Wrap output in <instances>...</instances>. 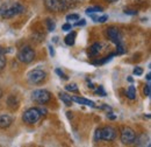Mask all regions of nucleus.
<instances>
[{
	"mask_svg": "<svg viewBox=\"0 0 151 147\" xmlns=\"http://www.w3.org/2000/svg\"><path fill=\"white\" fill-rule=\"evenodd\" d=\"M24 7L18 1H7L0 6V17L2 19H12L24 13Z\"/></svg>",
	"mask_w": 151,
	"mask_h": 147,
	"instance_id": "obj_1",
	"label": "nucleus"
},
{
	"mask_svg": "<svg viewBox=\"0 0 151 147\" xmlns=\"http://www.w3.org/2000/svg\"><path fill=\"white\" fill-rule=\"evenodd\" d=\"M42 116V112L37 108H30L28 110H26L22 114V120L26 123V124H29V125H33V124H36L40 118Z\"/></svg>",
	"mask_w": 151,
	"mask_h": 147,
	"instance_id": "obj_2",
	"label": "nucleus"
},
{
	"mask_svg": "<svg viewBox=\"0 0 151 147\" xmlns=\"http://www.w3.org/2000/svg\"><path fill=\"white\" fill-rule=\"evenodd\" d=\"M32 99L38 104H47L51 99V93L45 89H37L32 92Z\"/></svg>",
	"mask_w": 151,
	"mask_h": 147,
	"instance_id": "obj_3",
	"label": "nucleus"
},
{
	"mask_svg": "<svg viewBox=\"0 0 151 147\" xmlns=\"http://www.w3.org/2000/svg\"><path fill=\"white\" fill-rule=\"evenodd\" d=\"M18 58H19L20 62L28 64V63H30V62L34 61V58H35V52H34V49L32 47L26 46V47H23V48L20 49L19 54H18Z\"/></svg>",
	"mask_w": 151,
	"mask_h": 147,
	"instance_id": "obj_4",
	"label": "nucleus"
},
{
	"mask_svg": "<svg viewBox=\"0 0 151 147\" xmlns=\"http://www.w3.org/2000/svg\"><path fill=\"white\" fill-rule=\"evenodd\" d=\"M45 77H47L45 71H43L41 69H33L27 74V79L32 84H41L45 79Z\"/></svg>",
	"mask_w": 151,
	"mask_h": 147,
	"instance_id": "obj_5",
	"label": "nucleus"
},
{
	"mask_svg": "<svg viewBox=\"0 0 151 147\" xmlns=\"http://www.w3.org/2000/svg\"><path fill=\"white\" fill-rule=\"evenodd\" d=\"M136 133L130 127H123L121 131V143L123 145H132L135 141Z\"/></svg>",
	"mask_w": 151,
	"mask_h": 147,
	"instance_id": "obj_6",
	"label": "nucleus"
},
{
	"mask_svg": "<svg viewBox=\"0 0 151 147\" xmlns=\"http://www.w3.org/2000/svg\"><path fill=\"white\" fill-rule=\"evenodd\" d=\"M106 36L107 39L113 42L114 44H119L122 42V35H121V32L116 28V27H109L106 29Z\"/></svg>",
	"mask_w": 151,
	"mask_h": 147,
	"instance_id": "obj_7",
	"label": "nucleus"
},
{
	"mask_svg": "<svg viewBox=\"0 0 151 147\" xmlns=\"http://www.w3.org/2000/svg\"><path fill=\"white\" fill-rule=\"evenodd\" d=\"M100 138L105 141H113L116 138V131L112 126H105L100 129Z\"/></svg>",
	"mask_w": 151,
	"mask_h": 147,
	"instance_id": "obj_8",
	"label": "nucleus"
},
{
	"mask_svg": "<svg viewBox=\"0 0 151 147\" xmlns=\"http://www.w3.org/2000/svg\"><path fill=\"white\" fill-rule=\"evenodd\" d=\"M45 7L51 12H62L64 9L63 0H44Z\"/></svg>",
	"mask_w": 151,
	"mask_h": 147,
	"instance_id": "obj_9",
	"label": "nucleus"
},
{
	"mask_svg": "<svg viewBox=\"0 0 151 147\" xmlns=\"http://www.w3.org/2000/svg\"><path fill=\"white\" fill-rule=\"evenodd\" d=\"M71 98H72L73 102L80 104V105H87V106H90V108H96L94 102H92V100H90V99H86V98H83V97H79V96H72Z\"/></svg>",
	"mask_w": 151,
	"mask_h": 147,
	"instance_id": "obj_10",
	"label": "nucleus"
},
{
	"mask_svg": "<svg viewBox=\"0 0 151 147\" xmlns=\"http://www.w3.org/2000/svg\"><path fill=\"white\" fill-rule=\"evenodd\" d=\"M12 123H13V118L9 114H1L0 116V129H7L12 125Z\"/></svg>",
	"mask_w": 151,
	"mask_h": 147,
	"instance_id": "obj_11",
	"label": "nucleus"
},
{
	"mask_svg": "<svg viewBox=\"0 0 151 147\" xmlns=\"http://www.w3.org/2000/svg\"><path fill=\"white\" fill-rule=\"evenodd\" d=\"M58 96H59L60 100H62L66 106H71V105H72L73 100H72L71 96H69V95H68V93H65V92H59V93H58Z\"/></svg>",
	"mask_w": 151,
	"mask_h": 147,
	"instance_id": "obj_12",
	"label": "nucleus"
},
{
	"mask_svg": "<svg viewBox=\"0 0 151 147\" xmlns=\"http://www.w3.org/2000/svg\"><path fill=\"white\" fill-rule=\"evenodd\" d=\"M100 52H101V43H93V44L90 47L88 55L90 56H96Z\"/></svg>",
	"mask_w": 151,
	"mask_h": 147,
	"instance_id": "obj_13",
	"label": "nucleus"
},
{
	"mask_svg": "<svg viewBox=\"0 0 151 147\" xmlns=\"http://www.w3.org/2000/svg\"><path fill=\"white\" fill-rule=\"evenodd\" d=\"M76 36H77V33L76 32H70L65 39H64V41H65V43L68 44V46H73L76 42Z\"/></svg>",
	"mask_w": 151,
	"mask_h": 147,
	"instance_id": "obj_14",
	"label": "nucleus"
},
{
	"mask_svg": "<svg viewBox=\"0 0 151 147\" xmlns=\"http://www.w3.org/2000/svg\"><path fill=\"white\" fill-rule=\"evenodd\" d=\"M7 103H8L9 108H13V109L18 108V99L15 98V96H9L7 99Z\"/></svg>",
	"mask_w": 151,
	"mask_h": 147,
	"instance_id": "obj_15",
	"label": "nucleus"
},
{
	"mask_svg": "<svg viewBox=\"0 0 151 147\" xmlns=\"http://www.w3.org/2000/svg\"><path fill=\"white\" fill-rule=\"evenodd\" d=\"M127 97L129 98V99H135L136 98V89H135V87L134 85H130L129 88H128V91H127Z\"/></svg>",
	"mask_w": 151,
	"mask_h": 147,
	"instance_id": "obj_16",
	"label": "nucleus"
},
{
	"mask_svg": "<svg viewBox=\"0 0 151 147\" xmlns=\"http://www.w3.org/2000/svg\"><path fill=\"white\" fill-rule=\"evenodd\" d=\"M5 64H6V58H5V50H4V49L0 47V70H2V69H4Z\"/></svg>",
	"mask_w": 151,
	"mask_h": 147,
	"instance_id": "obj_17",
	"label": "nucleus"
},
{
	"mask_svg": "<svg viewBox=\"0 0 151 147\" xmlns=\"http://www.w3.org/2000/svg\"><path fill=\"white\" fill-rule=\"evenodd\" d=\"M104 9H102V7H98V6H95V7H88L87 9H86V14L87 15H90V14H93V13H99V12H102Z\"/></svg>",
	"mask_w": 151,
	"mask_h": 147,
	"instance_id": "obj_18",
	"label": "nucleus"
},
{
	"mask_svg": "<svg viewBox=\"0 0 151 147\" xmlns=\"http://www.w3.org/2000/svg\"><path fill=\"white\" fill-rule=\"evenodd\" d=\"M114 56H115V54L114 53H112L109 56H106V57H104V60H101V61H95L94 64H105V63H107V62H109L112 58H113Z\"/></svg>",
	"mask_w": 151,
	"mask_h": 147,
	"instance_id": "obj_19",
	"label": "nucleus"
},
{
	"mask_svg": "<svg viewBox=\"0 0 151 147\" xmlns=\"http://www.w3.org/2000/svg\"><path fill=\"white\" fill-rule=\"evenodd\" d=\"M47 26H48V31L49 32H54L55 28H56V23L51 19H47Z\"/></svg>",
	"mask_w": 151,
	"mask_h": 147,
	"instance_id": "obj_20",
	"label": "nucleus"
},
{
	"mask_svg": "<svg viewBox=\"0 0 151 147\" xmlns=\"http://www.w3.org/2000/svg\"><path fill=\"white\" fill-rule=\"evenodd\" d=\"M124 46H123V43L121 42V43H119V44H116V54L117 55H122V54H124Z\"/></svg>",
	"mask_w": 151,
	"mask_h": 147,
	"instance_id": "obj_21",
	"label": "nucleus"
},
{
	"mask_svg": "<svg viewBox=\"0 0 151 147\" xmlns=\"http://www.w3.org/2000/svg\"><path fill=\"white\" fill-rule=\"evenodd\" d=\"M65 89H66V91H70V92L78 91V87H77V84H75V83H72V84H68V85L65 87Z\"/></svg>",
	"mask_w": 151,
	"mask_h": 147,
	"instance_id": "obj_22",
	"label": "nucleus"
},
{
	"mask_svg": "<svg viewBox=\"0 0 151 147\" xmlns=\"http://www.w3.org/2000/svg\"><path fill=\"white\" fill-rule=\"evenodd\" d=\"M95 93L99 95V96H101V97H105L106 96V91L104 90V87L102 85H99V88L95 90Z\"/></svg>",
	"mask_w": 151,
	"mask_h": 147,
	"instance_id": "obj_23",
	"label": "nucleus"
},
{
	"mask_svg": "<svg viewBox=\"0 0 151 147\" xmlns=\"http://www.w3.org/2000/svg\"><path fill=\"white\" fill-rule=\"evenodd\" d=\"M66 20L68 21H77V20H79V15L78 14H69V15H66Z\"/></svg>",
	"mask_w": 151,
	"mask_h": 147,
	"instance_id": "obj_24",
	"label": "nucleus"
},
{
	"mask_svg": "<svg viewBox=\"0 0 151 147\" xmlns=\"http://www.w3.org/2000/svg\"><path fill=\"white\" fill-rule=\"evenodd\" d=\"M108 20V15L107 14H104V15H101V17H99L98 20H96V22H100V23H104V22H106Z\"/></svg>",
	"mask_w": 151,
	"mask_h": 147,
	"instance_id": "obj_25",
	"label": "nucleus"
},
{
	"mask_svg": "<svg viewBox=\"0 0 151 147\" xmlns=\"http://www.w3.org/2000/svg\"><path fill=\"white\" fill-rule=\"evenodd\" d=\"M150 84H147L145 87H144V89H143V92H144V95L147 96V97H150Z\"/></svg>",
	"mask_w": 151,
	"mask_h": 147,
	"instance_id": "obj_26",
	"label": "nucleus"
},
{
	"mask_svg": "<svg viewBox=\"0 0 151 147\" xmlns=\"http://www.w3.org/2000/svg\"><path fill=\"white\" fill-rule=\"evenodd\" d=\"M143 74V69L141 68V67H136L135 69H134V75H136V76H141Z\"/></svg>",
	"mask_w": 151,
	"mask_h": 147,
	"instance_id": "obj_27",
	"label": "nucleus"
},
{
	"mask_svg": "<svg viewBox=\"0 0 151 147\" xmlns=\"http://www.w3.org/2000/svg\"><path fill=\"white\" fill-rule=\"evenodd\" d=\"M62 29L65 31V32L71 31V29H72V25H71V23H64V25L62 26Z\"/></svg>",
	"mask_w": 151,
	"mask_h": 147,
	"instance_id": "obj_28",
	"label": "nucleus"
},
{
	"mask_svg": "<svg viewBox=\"0 0 151 147\" xmlns=\"http://www.w3.org/2000/svg\"><path fill=\"white\" fill-rule=\"evenodd\" d=\"M55 73H56L57 75H58V76H60V77H63L64 79H68V78H69V77H68V76H66L65 74H64V73H63V71H62V70H60V69H56V70H55Z\"/></svg>",
	"mask_w": 151,
	"mask_h": 147,
	"instance_id": "obj_29",
	"label": "nucleus"
},
{
	"mask_svg": "<svg viewBox=\"0 0 151 147\" xmlns=\"http://www.w3.org/2000/svg\"><path fill=\"white\" fill-rule=\"evenodd\" d=\"M124 13L127 15H136L137 14V11H135V9H126Z\"/></svg>",
	"mask_w": 151,
	"mask_h": 147,
	"instance_id": "obj_30",
	"label": "nucleus"
},
{
	"mask_svg": "<svg viewBox=\"0 0 151 147\" xmlns=\"http://www.w3.org/2000/svg\"><path fill=\"white\" fill-rule=\"evenodd\" d=\"M94 140H95V141H98V140H101V138H100V129H98L96 131H95Z\"/></svg>",
	"mask_w": 151,
	"mask_h": 147,
	"instance_id": "obj_31",
	"label": "nucleus"
},
{
	"mask_svg": "<svg viewBox=\"0 0 151 147\" xmlns=\"http://www.w3.org/2000/svg\"><path fill=\"white\" fill-rule=\"evenodd\" d=\"M78 22H76V26H85L86 25V20L85 19H81L80 21L79 20H77Z\"/></svg>",
	"mask_w": 151,
	"mask_h": 147,
	"instance_id": "obj_32",
	"label": "nucleus"
},
{
	"mask_svg": "<svg viewBox=\"0 0 151 147\" xmlns=\"http://www.w3.org/2000/svg\"><path fill=\"white\" fill-rule=\"evenodd\" d=\"M49 52H50V55H51V56H55V50H54V47L49 46Z\"/></svg>",
	"mask_w": 151,
	"mask_h": 147,
	"instance_id": "obj_33",
	"label": "nucleus"
},
{
	"mask_svg": "<svg viewBox=\"0 0 151 147\" xmlns=\"http://www.w3.org/2000/svg\"><path fill=\"white\" fill-rule=\"evenodd\" d=\"M90 17H91V19H92L94 22H96V20H98V17L95 15V13H93V14H90Z\"/></svg>",
	"mask_w": 151,
	"mask_h": 147,
	"instance_id": "obj_34",
	"label": "nucleus"
},
{
	"mask_svg": "<svg viewBox=\"0 0 151 147\" xmlns=\"http://www.w3.org/2000/svg\"><path fill=\"white\" fill-rule=\"evenodd\" d=\"M107 118H109V119L114 120V119L116 118V116H113V113H108V114H107Z\"/></svg>",
	"mask_w": 151,
	"mask_h": 147,
	"instance_id": "obj_35",
	"label": "nucleus"
},
{
	"mask_svg": "<svg viewBox=\"0 0 151 147\" xmlns=\"http://www.w3.org/2000/svg\"><path fill=\"white\" fill-rule=\"evenodd\" d=\"M151 75H150V73H148L147 74V81H148V82H150V79H151V77H150Z\"/></svg>",
	"mask_w": 151,
	"mask_h": 147,
	"instance_id": "obj_36",
	"label": "nucleus"
},
{
	"mask_svg": "<svg viewBox=\"0 0 151 147\" xmlns=\"http://www.w3.org/2000/svg\"><path fill=\"white\" fill-rule=\"evenodd\" d=\"M128 81H129V82H134V78H132V77H128Z\"/></svg>",
	"mask_w": 151,
	"mask_h": 147,
	"instance_id": "obj_37",
	"label": "nucleus"
},
{
	"mask_svg": "<svg viewBox=\"0 0 151 147\" xmlns=\"http://www.w3.org/2000/svg\"><path fill=\"white\" fill-rule=\"evenodd\" d=\"M106 1H108V2H115V1H117V0H106Z\"/></svg>",
	"mask_w": 151,
	"mask_h": 147,
	"instance_id": "obj_38",
	"label": "nucleus"
},
{
	"mask_svg": "<svg viewBox=\"0 0 151 147\" xmlns=\"http://www.w3.org/2000/svg\"><path fill=\"white\" fill-rule=\"evenodd\" d=\"M1 95H2V92H1V90H0V98H1Z\"/></svg>",
	"mask_w": 151,
	"mask_h": 147,
	"instance_id": "obj_39",
	"label": "nucleus"
}]
</instances>
